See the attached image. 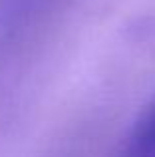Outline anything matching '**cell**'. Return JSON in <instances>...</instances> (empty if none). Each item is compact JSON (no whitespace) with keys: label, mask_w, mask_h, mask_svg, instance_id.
<instances>
[{"label":"cell","mask_w":155,"mask_h":157,"mask_svg":"<svg viewBox=\"0 0 155 157\" xmlns=\"http://www.w3.org/2000/svg\"><path fill=\"white\" fill-rule=\"evenodd\" d=\"M117 157H155V104L137 121Z\"/></svg>","instance_id":"6da1fadb"}]
</instances>
